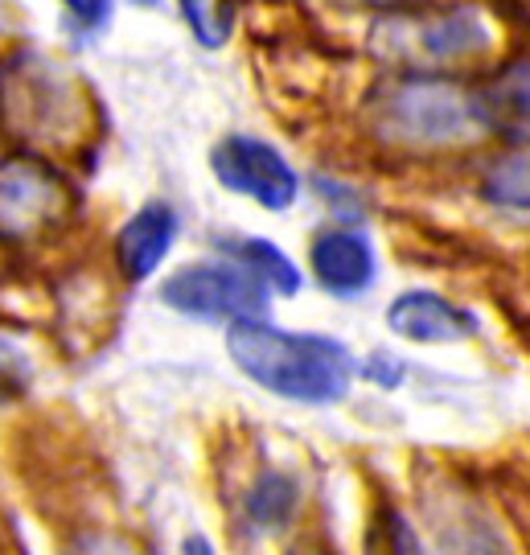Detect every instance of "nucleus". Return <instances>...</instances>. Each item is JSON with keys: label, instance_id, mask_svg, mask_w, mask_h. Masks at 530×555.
I'll return each instance as SVG.
<instances>
[{"label": "nucleus", "instance_id": "1", "mask_svg": "<svg viewBox=\"0 0 530 555\" xmlns=\"http://www.w3.org/2000/svg\"><path fill=\"white\" fill-rule=\"evenodd\" d=\"M227 354L263 391L313 408L341 403L358 375V358L337 337L293 334L272 321L227 325Z\"/></svg>", "mask_w": 530, "mask_h": 555}, {"label": "nucleus", "instance_id": "2", "mask_svg": "<svg viewBox=\"0 0 530 555\" xmlns=\"http://www.w3.org/2000/svg\"><path fill=\"white\" fill-rule=\"evenodd\" d=\"M383 137L415 149H452L486 137L493 124L481 91L449 75H403L374 107Z\"/></svg>", "mask_w": 530, "mask_h": 555}, {"label": "nucleus", "instance_id": "3", "mask_svg": "<svg viewBox=\"0 0 530 555\" xmlns=\"http://www.w3.org/2000/svg\"><path fill=\"white\" fill-rule=\"evenodd\" d=\"M383 41L399 62L415 66V75H440L449 66L490 54L493 25L473 4L452 9H419V13H391L383 21Z\"/></svg>", "mask_w": 530, "mask_h": 555}, {"label": "nucleus", "instance_id": "4", "mask_svg": "<svg viewBox=\"0 0 530 555\" xmlns=\"http://www.w3.org/2000/svg\"><path fill=\"white\" fill-rule=\"evenodd\" d=\"M160 300L181 318L238 325V321H263L272 293L235 259H210L173 272L160 284Z\"/></svg>", "mask_w": 530, "mask_h": 555}, {"label": "nucleus", "instance_id": "5", "mask_svg": "<svg viewBox=\"0 0 530 555\" xmlns=\"http://www.w3.org/2000/svg\"><path fill=\"white\" fill-rule=\"evenodd\" d=\"M75 194L50 160L34 153L0 157V243H38L59 231Z\"/></svg>", "mask_w": 530, "mask_h": 555}, {"label": "nucleus", "instance_id": "6", "mask_svg": "<svg viewBox=\"0 0 530 555\" xmlns=\"http://www.w3.org/2000/svg\"><path fill=\"white\" fill-rule=\"evenodd\" d=\"M210 169H215V178L222 190H231V194H243V198L259 202L263 210H288L300 194V178H296V169L284 160V153L268 144V140L259 137H222L215 144V153H210Z\"/></svg>", "mask_w": 530, "mask_h": 555}, {"label": "nucleus", "instance_id": "7", "mask_svg": "<svg viewBox=\"0 0 530 555\" xmlns=\"http://www.w3.org/2000/svg\"><path fill=\"white\" fill-rule=\"evenodd\" d=\"M387 325L391 334L403 341H419V346H452V341H469L477 337L481 321L473 309L456 305V300L440 297L432 288H412L399 293L387 309Z\"/></svg>", "mask_w": 530, "mask_h": 555}, {"label": "nucleus", "instance_id": "8", "mask_svg": "<svg viewBox=\"0 0 530 555\" xmlns=\"http://www.w3.org/2000/svg\"><path fill=\"white\" fill-rule=\"evenodd\" d=\"M309 263H313L316 284L341 300L371 293L374 276H378V259H374L371 238L362 231H350V227L321 231L313 238V247H309Z\"/></svg>", "mask_w": 530, "mask_h": 555}, {"label": "nucleus", "instance_id": "9", "mask_svg": "<svg viewBox=\"0 0 530 555\" xmlns=\"http://www.w3.org/2000/svg\"><path fill=\"white\" fill-rule=\"evenodd\" d=\"M177 243V210L169 202H148L140 206L132 219L119 227L116 238V263L128 276V284H144L157 272L165 256Z\"/></svg>", "mask_w": 530, "mask_h": 555}, {"label": "nucleus", "instance_id": "10", "mask_svg": "<svg viewBox=\"0 0 530 555\" xmlns=\"http://www.w3.org/2000/svg\"><path fill=\"white\" fill-rule=\"evenodd\" d=\"M222 251L235 263H243L275 297H296L300 284H305L300 272H296V263L275 247L272 238H222Z\"/></svg>", "mask_w": 530, "mask_h": 555}, {"label": "nucleus", "instance_id": "11", "mask_svg": "<svg viewBox=\"0 0 530 555\" xmlns=\"http://www.w3.org/2000/svg\"><path fill=\"white\" fill-rule=\"evenodd\" d=\"M181 17L190 25V34L197 38V46L206 50H222L227 41L235 38L238 4L235 0H177Z\"/></svg>", "mask_w": 530, "mask_h": 555}, {"label": "nucleus", "instance_id": "12", "mask_svg": "<svg viewBox=\"0 0 530 555\" xmlns=\"http://www.w3.org/2000/svg\"><path fill=\"white\" fill-rule=\"evenodd\" d=\"M486 198L510 210H527V153H510L493 165L486 178Z\"/></svg>", "mask_w": 530, "mask_h": 555}, {"label": "nucleus", "instance_id": "13", "mask_svg": "<svg viewBox=\"0 0 530 555\" xmlns=\"http://www.w3.org/2000/svg\"><path fill=\"white\" fill-rule=\"evenodd\" d=\"M293 506H296V486L284 474L263 477L256 486V494H251V502H247L251 518L263 522V527H280L284 518L293 515Z\"/></svg>", "mask_w": 530, "mask_h": 555}, {"label": "nucleus", "instance_id": "14", "mask_svg": "<svg viewBox=\"0 0 530 555\" xmlns=\"http://www.w3.org/2000/svg\"><path fill=\"white\" fill-rule=\"evenodd\" d=\"M358 375L391 391V387L403 383V362H399V358H387V354H371L366 362H358Z\"/></svg>", "mask_w": 530, "mask_h": 555}, {"label": "nucleus", "instance_id": "15", "mask_svg": "<svg viewBox=\"0 0 530 555\" xmlns=\"http://www.w3.org/2000/svg\"><path fill=\"white\" fill-rule=\"evenodd\" d=\"M66 4V13L79 21L82 29H103L107 17H112V9H116V0H62Z\"/></svg>", "mask_w": 530, "mask_h": 555}, {"label": "nucleus", "instance_id": "16", "mask_svg": "<svg viewBox=\"0 0 530 555\" xmlns=\"http://www.w3.org/2000/svg\"><path fill=\"white\" fill-rule=\"evenodd\" d=\"M461 555H510V552H502L493 539H473V543Z\"/></svg>", "mask_w": 530, "mask_h": 555}, {"label": "nucleus", "instance_id": "17", "mask_svg": "<svg viewBox=\"0 0 530 555\" xmlns=\"http://www.w3.org/2000/svg\"><path fill=\"white\" fill-rule=\"evenodd\" d=\"M288 555H329V552H325V547H316V543H296Z\"/></svg>", "mask_w": 530, "mask_h": 555}, {"label": "nucleus", "instance_id": "18", "mask_svg": "<svg viewBox=\"0 0 530 555\" xmlns=\"http://www.w3.org/2000/svg\"><path fill=\"white\" fill-rule=\"evenodd\" d=\"M140 4H157V0H140Z\"/></svg>", "mask_w": 530, "mask_h": 555}]
</instances>
